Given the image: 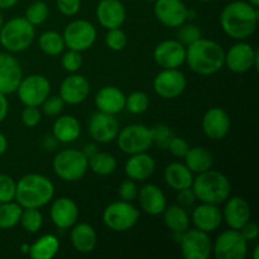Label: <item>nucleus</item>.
<instances>
[{"label":"nucleus","mask_w":259,"mask_h":259,"mask_svg":"<svg viewBox=\"0 0 259 259\" xmlns=\"http://www.w3.org/2000/svg\"><path fill=\"white\" fill-rule=\"evenodd\" d=\"M118 147L126 154H136L147 152L153 146L151 128L143 124H131L119 131Z\"/></svg>","instance_id":"obj_8"},{"label":"nucleus","mask_w":259,"mask_h":259,"mask_svg":"<svg viewBox=\"0 0 259 259\" xmlns=\"http://www.w3.org/2000/svg\"><path fill=\"white\" fill-rule=\"evenodd\" d=\"M230 116L223 108H211L202 118V132L211 141H222L230 131Z\"/></svg>","instance_id":"obj_19"},{"label":"nucleus","mask_w":259,"mask_h":259,"mask_svg":"<svg viewBox=\"0 0 259 259\" xmlns=\"http://www.w3.org/2000/svg\"><path fill=\"white\" fill-rule=\"evenodd\" d=\"M179 237L180 247L184 258L186 259H207L212 253V240L209 233L202 230L187 229L182 234H175Z\"/></svg>","instance_id":"obj_10"},{"label":"nucleus","mask_w":259,"mask_h":259,"mask_svg":"<svg viewBox=\"0 0 259 259\" xmlns=\"http://www.w3.org/2000/svg\"><path fill=\"white\" fill-rule=\"evenodd\" d=\"M89 168L99 176H109L116 169V159L108 152H96L89 158Z\"/></svg>","instance_id":"obj_34"},{"label":"nucleus","mask_w":259,"mask_h":259,"mask_svg":"<svg viewBox=\"0 0 259 259\" xmlns=\"http://www.w3.org/2000/svg\"><path fill=\"white\" fill-rule=\"evenodd\" d=\"M52 133L53 138L61 143H72L80 137L81 124L72 115L58 116L53 123Z\"/></svg>","instance_id":"obj_30"},{"label":"nucleus","mask_w":259,"mask_h":259,"mask_svg":"<svg viewBox=\"0 0 259 259\" xmlns=\"http://www.w3.org/2000/svg\"><path fill=\"white\" fill-rule=\"evenodd\" d=\"M164 181L175 191L187 189L192 186L194 182V174L189 169V167L181 162H172L164 169Z\"/></svg>","instance_id":"obj_29"},{"label":"nucleus","mask_w":259,"mask_h":259,"mask_svg":"<svg viewBox=\"0 0 259 259\" xmlns=\"http://www.w3.org/2000/svg\"><path fill=\"white\" fill-rule=\"evenodd\" d=\"M65 101H63L62 99L60 98V95H58L48 96L40 106H42V113L45 114V115L53 118V116H58L62 113L63 109H65Z\"/></svg>","instance_id":"obj_45"},{"label":"nucleus","mask_w":259,"mask_h":259,"mask_svg":"<svg viewBox=\"0 0 259 259\" xmlns=\"http://www.w3.org/2000/svg\"><path fill=\"white\" fill-rule=\"evenodd\" d=\"M53 196H55V185L43 175H25L17 182L15 200L23 209L25 207L40 209L50 204Z\"/></svg>","instance_id":"obj_3"},{"label":"nucleus","mask_w":259,"mask_h":259,"mask_svg":"<svg viewBox=\"0 0 259 259\" xmlns=\"http://www.w3.org/2000/svg\"><path fill=\"white\" fill-rule=\"evenodd\" d=\"M154 168H156V162L153 157L147 154L146 152H142V153L131 154L124 167V171L128 179L136 182H142L148 180L153 175Z\"/></svg>","instance_id":"obj_27"},{"label":"nucleus","mask_w":259,"mask_h":259,"mask_svg":"<svg viewBox=\"0 0 259 259\" xmlns=\"http://www.w3.org/2000/svg\"><path fill=\"white\" fill-rule=\"evenodd\" d=\"M146 2H154V0H146Z\"/></svg>","instance_id":"obj_61"},{"label":"nucleus","mask_w":259,"mask_h":259,"mask_svg":"<svg viewBox=\"0 0 259 259\" xmlns=\"http://www.w3.org/2000/svg\"><path fill=\"white\" fill-rule=\"evenodd\" d=\"M35 37L34 27L24 17H17L3 23L0 45L9 52H23L32 46Z\"/></svg>","instance_id":"obj_5"},{"label":"nucleus","mask_w":259,"mask_h":259,"mask_svg":"<svg viewBox=\"0 0 259 259\" xmlns=\"http://www.w3.org/2000/svg\"><path fill=\"white\" fill-rule=\"evenodd\" d=\"M3 27V15H2V10H0V29Z\"/></svg>","instance_id":"obj_59"},{"label":"nucleus","mask_w":259,"mask_h":259,"mask_svg":"<svg viewBox=\"0 0 259 259\" xmlns=\"http://www.w3.org/2000/svg\"><path fill=\"white\" fill-rule=\"evenodd\" d=\"M96 17L105 29L120 28L126 18V10L120 0H100L96 7Z\"/></svg>","instance_id":"obj_22"},{"label":"nucleus","mask_w":259,"mask_h":259,"mask_svg":"<svg viewBox=\"0 0 259 259\" xmlns=\"http://www.w3.org/2000/svg\"><path fill=\"white\" fill-rule=\"evenodd\" d=\"M163 222L164 225L171 230L174 234H182L190 227V217L186 209L180 205H171L164 209Z\"/></svg>","instance_id":"obj_32"},{"label":"nucleus","mask_w":259,"mask_h":259,"mask_svg":"<svg viewBox=\"0 0 259 259\" xmlns=\"http://www.w3.org/2000/svg\"><path fill=\"white\" fill-rule=\"evenodd\" d=\"M258 8L243 0H233L220 13V25L227 35L233 39L244 40L257 29Z\"/></svg>","instance_id":"obj_1"},{"label":"nucleus","mask_w":259,"mask_h":259,"mask_svg":"<svg viewBox=\"0 0 259 259\" xmlns=\"http://www.w3.org/2000/svg\"><path fill=\"white\" fill-rule=\"evenodd\" d=\"M253 259H259V245L254 247V253H253Z\"/></svg>","instance_id":"obj_56"},{"label":"nucleus","mask_w":259,"mask_h":259,"mask_svg":"<svg viewBox=\"0 0 259 259\" xmlns=\"http://www.w3.org/2000/svg\"><path fill=\"white\" fill-rule=\"evenodd\" d=\"M191 187L200 202L214 205L227 201L232 191L229 179L224 174L212 168L194 177Z\"/></svg>","instance_id":"obj_4"},{"label":"nucleus","mask_w":259,"mask_h":259,"mask_svg":"<svg viewBox=\"0 0 259 259\" xmlns=\"http://www.w3.org/2000/svg\"><path fill=\"white\" fill-rule=\"evenodd\" d=\"M225 51L218 42L200 38L186 47V61L194 72L202 76L214 75L224 67Z\"/></svg>","instance_id":"obj_2"},{"label":"nucleus","mask_w":259,"mask_h":259,"mask_svg":"<svg viewBox=\"0 0 259 259\" xmlns=\"http://www.w3.org/2000/svg\"><path fill=\"white\" fill-rule=\"evenodd\" d=\"M199 2H202V3H210V2H212V0H199Z\"/></svg>","instance_id":"obj_60"},{"label":"nucleus","mask_w":259,"mask_h":259,"mask_svg":"<svg viewBox=\"0 0 259 259\" xmlns=\"http://www.w3.org/2000/svg\"><path fill=\"white\" fill-rule=\"evenodd\" d=\"M70 239L72 247L78 253H83V254L93 252L98 244V234L95 229L86 223H80V224L76 223L73 225L71 229Z\"/></svg>","instance_id":"obj_28"},{"label":"nucleus","mask_w":259,"mask_h":259,"mask_svg":"<svg viewBox=\"0 0 259 259\" xmlns=\"http://www.w3.org/2000/svg\"><path fill=\"white\" fill-rule=\"evenodd\" d=\"M22 252L23 253H29V245H28V244H23L22 245Z\"/></svg>","instance_id":"obj_58"},{"label":"nucleus","mask_w":259,"mask_h":259,"mask_svg":"<svg viewBox=\"0 0 259 259\" xmlns=\"http://www.w3.org/2000/svg\"><path fill=\"white\" fill-rule=\"evenodd\" d=\"M105 42L111 51L118 52V51H123L125 48L126 43H128V37L120 28H113V29H108Z\"/></svg>","instance_id":"obj_41"},{"label":"nucleus","mask_w":259,"mask_h":259,"mask_svg":"<svg viewBox=\"0 0 259 259\" xmlns=\"http://www.w3.org/2000/svg\"><path fill=\"white\" fill-rule=\"evenodd\" d=\"M212 253L217 259H244L248 253V242L239 230H225L212 243Z\"/></svg>","instance_id":"obj_12"},{"label":"nucleus","mask_w":259,"mask_h":259,"mask_svg":"<svg viewBox=\"0 0 259 259\" xmlns=\"http://www.w3.org/2000/svg\"><path fill=\"white\" fill-rule=\"evenodd\" d=\"M167 149L171 152L172 156H175L176 158H184L186 156V153L190 149L189 142L185 141L184 138H180V137H172V139L169 141Z\"/></svg>","instance_id":"obj_48"},{"label":"nucleus","mask_w":259,"mask_h":259,"mask_svg":"<svg viewBox=\"0 0 259 259\" xmlns=\"http://www.w3.org/2000/svg\"><path fill=\"white\" fill-rule=\"evenodd\" d=\"M48 15H50L48 5L45 2H42V0H37V2H33L27 8L24 18L33 27H37V25L43 24L48 19Z\"/></svg>","instance_id":"obj_38"},{"label":"nucleus","mask_w":259,"mask_h":259,"mask_svg":"<svg viewBox=\"0 0 259 259\" xmlns=\"http://www.w3.org/2000/svg\"><path fill=\"white\" fill-rule=\"evenodd\" d=\"M82 152H83V154H85V156L88 157V159H89L91 156H94V154H95L96 152H98V148H96L95 144L90 143V144H86V146L83 147Z\"/></svg>","instance_id":"obj_53"},{"label":"nucleus","mask_w":259,"mask_h":259,"mask_svg":"<svg viewBox=\"0 0 259 259\" xmlns=\"http://www.w3.org/2000/svg\"><path fill=\"white\" fill-rule=\"evenodd\" d=\"M57 9L66 17H73L81 9V0H56Z\"/></svg>","instance_id":"obj_49"},{"label":"nucleus","mask_w":259,"mask_h":259,"mask_svg":"<svg viewBox=\"0 0 259 259\" xmlns=\"http://www.w3.org/2000/svg\"><path fill=\"white\" fill-rule=\"evenodd\" d=\"M8 111H9V101H8L7 95L0 94V123L7 118Z\"/></svg>","instance_id":"obj_52"},{"label":"nucleus","mask_w":259,"mask_h":259,"mask_svg":"<svg viewBox=\"0 0 259 259\" xmlns=\"http://www.w3.org/2000/svg\"><path fill=\"white\" fill-rule=\"evenodd\" d=\"M248 3H249L250 5H253V7H255V8L259 7V0H248Z\"/></svg>","instance_id":"obj_57"},{"label":"nucleus","mask_w":259,"mask_h":259,"mask_svg":"<svg viewBox=\"0 0 259 259\" xmlns=\"http://www.w3.org/2000/svg\"><path fill=\"white\" fill-rule=\"evenodd\" d=\"M139 220V210L132 202H111L103 212V222L113 232H126L132 229Z\"/></svg>","instance_id":"obj_7"},{"label":"nucleus","mask_w":259,"mask_h":259,"mask_svg":"<svg viewBox=\"0 0 259 259\" xmlns=\"http://www.w3.org/2000/svg\"><path fill=\"white\" fill-rule=\"evenodd\" d=\"M61 65H62V67L65 68L67 72H77L81 68V66H82V56H81V52L68 50L67 52L63 53L62 60H61Z\"/></svg>","instance_id":"obj_44"},{"label":"nucleus","mask_w":259,"mask_h":259,"mask_svg":"<svg viewBox=\"0 0 259 259\" xmlns=\"http://www.w3.org/2000/svg\"><path fill=\"white\" fill-rule=\"evenodd\" d=\"M119 197L123 201L133 202L134 200L138 196V187H137L136 181L131 179H126L121 182V185L119 186Z\"/></svg>","instance_id":"obj_47"},{"label":"nucleus","mask_w":259,"mask_h":259,"mask_svg":"<svg viewBox=\"0 0 259 259\" xmlns=\"http://www.w3.org/2000/svg\"><path fill=\"white\" fill-rule=\"evenodd\" d=\"M50 217L58 229H70L77 223V204L70 197H58L52 202Z\"/></svg>","instance_id":"obj_21"},{"label":"nucleus","mask_w":259,"mask_h":259,"mask_svg":"<svg viewBox=\"0 0 259 259\" xmlns=\"http://www.w3.org/2000/svg\"><path fill=\"white\" fill-rule=\"evenodd\" d=\"M52 167L61 180L66 182H76L88 172L89 159L82 151L63 149L55 156Z\"/></svg>","instance_id":"obj_6"},{"label":"nucleus","mask_w":259,"mask_h":259,"mask_svg":"<svg viewBox=\"0 0 259 259\" xmlns=\"http://www.w3.org/2000/svg\"><path fill=\"white\" fill-rule=\"evenodd\" d=\"M7 149H8V139L7 137L0 132V156H3V154L5 153Z\"/></svg>","instance_id":"obj_55"},{"label":"nucleus","mask_w":259,"mask_h":259,"mask_svg":"<svg viewBox=\"0 0 259 259\" xmlns=\"http://www.w3.org/2000/svg\"><path fill=\"white\" fill-rule=\"evenodd\" d=\"M223 212V220L230 229L240 230L248 222H250V206L243 197L234 196L228 199Z\"/></svg>","instance_id":"obj_23"},{"label":"nucleus","mask_w":259,"mask_h":259,"mask_svg":"<svg viewBox=\"0 0 259 259\" xmlns=\"http://www.w3.org/2000/svg\"><path fill=\"white\" fill-rule=\"evenodd\" d=\"M38 46L40 51L48 56H58L65 50V40L62 34L55 30L43 32L38 38Z\"/></svg>","instance_id":"obj_35"},{"label":"nucleus","mask_w":259,"mask_h":259,"mask_svg":"<svg viewBox=\"0 0 259 259\" xmlns=\"http://www.w3.org/2000/svg\"><path fill=\"white\" fill-rule=\"evenodd\" d=\"M149 108V98L143 91H134L125 98V109L131 114L139 115Z\"/></svg>","instance_id":"obj_39"},{"label":"nucleus","mask_w":259,"mask_h":259,"mask_svg":"<svg viewBox=\"0 0 259 259\" xmlns=\"http://www.w3.org/2000/svg\"><path fill=\"white\" fill-rule=\"evenodd\" d=\"M176 199H177V205H180V206L184 207V209L186 210L194 206L195 202H196L197 200L192 187H187V189L177 191Z\"/></svg>","instance_id":"obj_50"},{"label":"nucleus","mask_w":259,"mask_h":259,"mask_svg":"<svg viewBox=\"0 0 259 259\" xmlns=\"http://www.w3.org/2000/svg\"><path fill=\"white\" fill-rule=\"evenodd\" d=\"M19 0H0V10L3 9H10V8L15 7Z\"/></svg>","instance_id":"obj_54"},{"label":"nucleus","mask_w":259,"mask_h":259,"mask_svg":"<svg viewBox=\"0 0 259 259\" xmlns=\"http://www.w3.org/2000/svg\"><path fill=\"white\" fill-rule=\"evenodd\" d=\"M153 60L162 68H179L186 61V47L177 39L163 40L154 48Z\"/></svg>","instance_id":"obj_16"},{"label":"nucleus","mask_w":259,"mask_h":259,"mask_svg":"<svg viewBox=\"0 0 259 259\" xmlns=\"http://www.w3.org/2000/svg\"><path fill=\"white\" fill-rule=\"evenodd\" d=\"M125 98L123 91L115 86H104L95 96V104L99 111L116 115L125 109Z\"/></svg>","instance_id":"obj_25"},{"label":"nucleus","mask_w":259,"mask_h":259,"mask_svg":"<svg viewBox=\"0 0 259 259\" xmlns=\"http://www.w3.org/2000/svg\"><path fill=\"white\" fill-rule=\"evenodd\" d=\"M96 28L93 23L85 19H77L68 23L63 30L62 37L68 50L82 52L93 47L96 40Z\"/></svg>","instance_id":"obj_11"},{"label":"nucleus","mask_w":259,"mask_h":259,"mask_svg":"<svg viewBox=\"0 0 259 259\" xmlns=\"http://www.w3.org/2000/svg\"><path fill=\"white\" fill-rule=\"evenodd\" d=\"M19 223L22 224L23 229L25 232L30 233V234H34V233L39 232L42 229L43 215L39 211V209H35V207H25V209H23Z\"/></svg>","instance_id":"obj_37"},{"label":"nucleus","mask_w":259,"mask_h":259,"mask_svg":"<svg viewBox=\"0 0 259 259\" xmlns=\"http://www.w3.org/2000/svg\"><path fill=\"white\" fill-rule=\"evenodd\" d=\"M179 33H177V40L180 43L187 47V46L192 45L194 42H196L197 39L202 37L201 29L197 27L196 24H191V23H184L181 27H179Z\"/></svg>","instance_id":"obj_40"},{"label":"nucleus","mask_w":259,"mask_h":259,"mask_svg":"<svg viewBox=\"0 0 259 259\" xmlns=\"http://www.w3.org/2000/svg\"><path fill=\"white\" fill-rule=\"evenodd\" d=\"M42 111L38 106H25L22 111V123L28 128H34L40 123Z\"/></svg>","instance_id":"obj_46"},{"label":"nucleus","mask_w":259,"mask_h":259,"mask_svg":"<svg viewBox=\"0 0 259 259\" xmlns=\"http://www.w3.org/2000/svg\"><path fill=\"white\" fill-rule=\"evenodd\" d=\"M18 98L24 106L42 105L43 101L50 96L51 82L47 77L38 73L23 76L17 89Z\"/></svg>","instance_id":"obj_9"},{"label":"nucleus","mask_w":259,"mask_h":259,"mask_svg":"<svg viewBox=\"0 0 259 259\" xmlns=\"http://www.w3.org/2000/svg\"><path fill=\"white\" fill-rule=\"evenodd\" d=\"M119 131V123L114 115L103 111L94 114L89 121V133L98 143H110L116 139Z\"/></svg>","instance_id":"obj_17"},{"label":"nucleus","mask_w":259,"mask_h":259,"mask_svg":"<svg viewBox=\"0 0 259 259\" xmlns=\"http://www.w3.org/2000/svg\"><path fill=\"white\" fill-rule=\"evenodd\" d=\"M191 219L197 229L205 233H211L222 225L223 212L219 209V205L201 202L199 206L194 207Z\"/></svg>","instance_id":"obj_24"},{"label":"nucleus","mask_w":259,"mask_h":259,"mask_svg":"<svg viewBox=\"0 0 259 259\" xmlns=\"http://www.w3.org/2000/svg\"><path fill=\"white\" fill-rule=\"evenodd\" d=\"M185 164L189 167L192 174H202L212 168L214 156L211 152L205 147H190L189 152L184 157Z\"/></svg>","instance_id":"obj_31"},{"label":"nucleus","mask_w":259,"mask_h":259,"mask_svg":"<svg viewBox=\"0 0 259 259\" xmlns=\"http://www.w3.org/2000/svg\"><path fill=\"white\" fill-rule=\"evenodd\" d=\"M60 250V240L52 234H46L38 238L32 245H29V253L33 259H51Z\"/></svg>","instance_id":"obj_33"},{"label":"nucleus","mask_w":259,"mask_h":259,"mask_svg":"<svg viewBox=\"0 0 259 259\" xmlns=\"http://www.w3.org/2000/svg\"><path fill=\"white\" fill-rule=\"evenodd\" d=\"M23 207L18 202L9 201L0 204V229L8 230L17 227L20 222Z\"/></svg>","instance_id":"obj_36"},{"label":"nucleus","mask_w":259,"mask_h":259,"mask_svg":"<svg viewBox=\"0 0 259 259\" xmlns=\"http://www.w3.org/2000/svg\"><path fill=\"white\" fill-rule=\"evenodd\" d=\"M17 182L9 175L0 174V204L15 200Z\"/></svg>","instance_id":"obj_42"},{"label":"nucleus","mask_w":259,"mask_h":259,"mask_svg":"<svg viewBox=\"0 0 259 259\" xmlns=\"http://www.w3.org/2000/svg\"><path fill=\"white\" fill-rule=\"evenodd\" d=\"M259 53L249 43L238 42L225 52L224 65L234 73L248 72L252 68L258 70Z\"/></svg>","instance_id":"obj_13"},{"label":"nucleus","mask_w":259,"mask_h":259,"mask_svg":"<svg viewBox=\"0 0 259 259\" xmlns=\"http://www.w3.org/2000/svg\"><path fill=\"white\" fill-rule=\"evenodd\" d=\"M154 17L169 28L181 27L189 19V10L182 0H154Z\"/></svg>","instance_id":"obj_15"},{"label":"nucleus","mask_w":259,"mask_h":259,"mask_svg":"<svg viewBox=\"0 0 259 259\" xmlns=\"http://www.w3.org/2000/svg\"><path fill=\"white\" fill-rule=\"evenodd\" d=\"M139 206L146 214L161 215L167 207V200L163 191L157 185L148 184L144 185L141 190H138Z\"/></svg>","instance_id":"obj_26"},{"label":"nucleus","mask_w":259,"mask_h":259,"mask_svg":"<svg viewBox=\"0 0 259 259\" xmlns=\"http://www.w3.org/2000/svg\"><path fill=\"white\" fill-rule=\"evenodd\" d=\"M187 86V78L179 68H162L153 80V89L162 99H176Z\"/></svg>","instance_id":"obj_14"},{"label":"nucleus","mask_w":259,"mask_h":259,"mask_svg":"<svg viewBox=\"0 0 259 259\" xmlns=\"http://www.w3.org/2000/svg\"><path fill=\"white\" fill-rule=\"evenodd\" d=\"M151 132L153 144H157L162 149H167L169 141L174 137V132L164 124H158V125L153 126V128H151Z\"/></svg>","instance_id":"obj_43"},{"label":"nucleus","mask_w":259,"mask_h":259,"mask_svg":"<svg viewBox=\"0 0 259 259\" xmlns=\"http://www.w3.org/2000/svg\"><path fill=\"white\" fill-rule=\"evenodd\" d=\"M22 78L23 68L19 61L9 53H0V94L15 93Z\"/></svg>","instance_id":"obj_18"},{"label":"nucleus","mask_w":259,"mask_h":259,"mask_svg":"<svg viewBox=\"0 0 259 259\" xmlns=\"http://www.w3.org/2000/svg\"><path fill=\"white\" fill-rule=\"evenodd\" d=\"M239 232H240V234L244 237V239L247 240V242H252V240H255L258 238L259 228L255 223L248 222L247 224H245L244 227L239 230Z\"/></svg>","instance_id":"obj_51"},{"label":"nucleus","mask_w":259,"mask_h":259,"mask_svg":"<svg viewBox=\"0 0 259 259\" xmlns=\"http://www.w3.org/2000/svg\"><path fill=\"white\" fill-rule=\"evenodd\" d=\"M89 94H90V83L82 75L73 72L61 82L60 98L68 105L81 104L86 100Z\"/></svg>","instance_id":"obj_20"}]
</instances>
